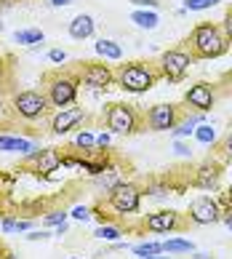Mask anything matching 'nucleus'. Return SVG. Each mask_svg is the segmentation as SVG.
<instances>
[{
  "label": "nucleus",
  "instance_id": "obj_1",
  "mask_svg": "<svg viewBox=\"0 0 232 259\" xmlns=\"http://www.w3.org/2000/svg\"><path fill=\"white\" fill-rule=\"evenodd\" d=\"M184 46L192 51L195 62L198 59H219V56H224L229 51V40H227L224 30H221V24H214V22H200L190 32Z\"/></svg>",
  "mask_w": 232,
  "mask_h": 259
},
{
  "label": "nucleus",
  "instance_id": "obj_2",
  "mask_svg": "<svg viewBox=\"0 0 232 259\" xmlns=\"http://www.w3.org/2000/svg\"><path fill=\"white\" fill-rule=\"evenodd\" d=\"M160 80V70L155 62H125L115 70V85L128 94H147Z\"/></svg>",
  "mask_w": 232,
  "mask_h": 259
},
{
  "label": "nucleus",
  "instance_id": "obj_3",
  "mask_svg": "<svg viewBox=\"0 0 232 259\" xmlns=\"http://www.w3.org/2000/svg\"><path fill=\"white\" fill-rule=\"evenodd\" d=\"M45 97L51 102L54 110H64V107H72L77 102V94H80V75L77 70H56V72H48L45 78Z\"/></svg>",
  "mask_w": 232,
  "mask_h": 259
},
{
  "label": "nucleus",
  "instance_id": "obj_4",
  "mask_svg": "<svg viewBox=\"0 0 232 259\" xmlns=\"http://www.w3.org/2000/svg\"><path fill=\"white\" fill-rule=\"evenodd\" d=\"M142 198H144V187L136 185V182H118L107 198H104V206H107L112 214H118L120 219L125 217H133V214H139V208H142Z\"/></svg>",
  "mask_w": 232,
  "mask_h": 259
},
{
  "label": "nucleus",
  "instance_id": "obj_5",
  "mask_svg": "<svg viewBox=\"0 0 232 259\" xmlns=\"http://www.w3.org/2000/svg\"><path fill=\"white\" fill-rule=\"evenodd\" d=\"M104 123H107L110 134H118V137H133V134L142 131V126H144V115L133 107V104L112 102L110 107L104 110Z\"/></svg>",
  "mask_w": 232,
  "mask_h": 259
},
{
  "label": "nucleus",
  "instance_id": "obj_6",
  "mask_svg": "<svg viewBox=\"0 0 232 259\" xmlns=\"http://www.w3.org/2000/svg\"><path fill=\"white\" fill-rule=\"evenodd\" d=\"M11 110L16 118H22L27 123H35V120H40L45 118L48 112H51V102H48L45 97V91H37V89H27V91H19L14 94V99H11Z\"/></svg>",
  "mask_w": 232,
  "mask_h": 259
},
{
  "label": "nucleus",
  "instance_id": "obj_7",
  "mask_svg": "<svg viewBox=\"0 0 232 259\" xmlns=\"http://www.w3.org/2000/svg\"><path fill=\"white\" fill-rule=\"evenodd\" d=\"M158 70H160V78H166L168 83H181L187 78L190 67L195 64V56L187 46H179V49H168L158 56Z\"/></svg>",
  "mask_w": 232,
  "mask_h": 259
},
{
  "label": "nucleus",
  "instance_id": "obj_8",
  "mask_svg": "<svg viewBox=\"0 0 232 259\" xmlns=\"http://www.w3.org/2000/svg\"><path fill=\"white\" fill-rule=\"evenodd\" d=\"M221 174H224V160L221 158H206L200 160L190 174V185L203 193H216L221 185Z\"/></svg>",
  "mask_w": 232,
  "mask_h": 259
},
{
  "label": "nucleus",
  "instance_id": "obj_9",
  "mask_svg": "<svg viewBox=\"0 0 232 259\" xmlns=\"http://www.w3.org/2000/svg\"><path fill=\"white\" fill-rule=\"evenodd\" d=\"M142 227L147 230V233H181V230L190 227V219L187 214H179V211L173 208H160V211H152L142 219Z\"/></svg>",
  "mask_w": 232,
  "mask_h": 259
},
{
  "label": "nucleus",
  "instance_id": "obj_10",
  "mask_svg": "<svg viewBox=\"0 0 232 259\" xmlns=\"http://www.w3.org/2000/svg\"><path fill=\"white\" fill-rule=\"evenodd\" d=\"M221 217H224V208H221L219 198L198 195V198H192V200H190V208H187V219H190V225L208 227V225L221 222Z\"/></svg>",
  "mask_w": 232,
  "mask_h": 259
},
{
  "label": "nucleus",
  "instance_id": "obj_11",
  "mask_svg": "<svg viewBox=\"0 0 232 259\" xmlns=\"http://www.w3.org/2000/svg\"><path fill=\"white\" fill-rule=\"evenodd\" d=\"M22 168H30L35 177L48 179L54 171L62 168V150L59 147H37L30 155H24Z\"/></svg>",
  "mask_w": 232,
  "mask_h": 259
},
{
  "label": "nucleus",
  "instance_id": "obj_12",
  "mask_svg": "<svg viewBox=\"0 0 232 259\" xmlns=\"http://www.w3.org/2000/svg\"><path fill=\"white\" fill-rule=\"evenodd\" d=\"M184 118V110L181 104H152V107L144 112V126L150 131H173L179 126V120Z\"/></svg>",
  "mask_w": 232,
  "mask_h": 259
},
{
  "label": "nucleus",
  "instance_id": "obj_13",
  "mask_svg": "<svg viewBox=\"0 0 232 259\" xmlns=\"http://www.w3.org/2000/svg\"><path fill=\"white\" fill-rule=\"evenodd\" d=\"M77 75H80V85L91 91H107L110 85H115V70L104 62H80Z\"/></svg>",
  "mask_w": 232,
  "mask_h": 259
},
{
  "label": "nucleus",
  "instance_id": "obj_14",
  "mask_svg": "<svg viewBox=\"0 0 232 259\" xmlns=\"http://www.w3.org/2000/svg\"><path fill=\"white\" fill-rule=\"evenodd\" d=\"M216 99H219V89H216V83H208V80H198L184 91V107L192 112L208 115L216 107Z\"/></svg>",
  "mask_w": 232,
  "mask_h": 259
},
{
  "label": "nucleus",
  "instance_id": "obj_15",
  "mask_svg": "<svg viewBox=\"0 0 232 259\" xmlns=\"http://www.w3.org/2000/svg\"><path fill=\"white\" fill-rule=\"evenodd\" d=\"M83 120H85V110L83 107H64V110L54 112L48 131H51L54 137H67V134H72V131L80 128Z\"/></svg>",
  "mask_w": 232,
  "mask_h": 259
},
{
  "label": "nucleus",
  "instance_id": "obj_16",
  "mask_svg": "<svg viewBox=\"0 0 232 259\" xmlns=\"http://www.w3.org/2000/svg\"><path fill=\"white\" fill-rule=\"evenodd\" d=\"M32 150H37V145L27 137L19 134H0V152H19V155H30Z\"/></svg>",
  "mask_w": 232,
  "mask_h": 259
},
{
  "label": "nucleus",
  "instance_id": "obj_17",
  "mask_svg": "<svg viewBox=\"0 0 232 259\" xmlns=\"http://www.w3.org/2000/svg\"><path fill=\"white\" fill-rule=\"evenodd\" d=\"M67 32H70L72 40H88L96 32V22L91 14H77L70 24H67Z\"/></svg>",
  "mask_w": 232,
  "mask_h": 259
},
{
  "label": "nucleus",
  "instance_id": "obj_18",
  "mask_svg": "<svg viewBox=\"0 0 232 259\" xmlns=\"http://www.w3.org/2000/svg\"><path fill=\"white\" fill-rule=\"evenodd\" d=\"M94 51H96V56H102L104 62H120L123 59V46L110 40V37H99V40L94 43Z\"/></svg>",
  "mask_w": 232,
  "mask_h": 259
},
{
  "label": "nucleus",
  "instance_id": "obj_19",
  "mask_svg": "<svg viewBox=\"0 0 232 259\" xmlns=\"http://www.w3.org/2000/svg\"><path fill=\"white\" fill-rule=\"evenodd\" d=\"M131 22L139 27V30H158L160 19L155 8H133L131 11Z\"/></svg>",
  "mask_w": 232,
  "mask_h": 259
},
{
  "label": "nucleus",
  "instance_id": "obj_20",
  "mask_svg": "<svg viewBox=\"0 0 232 259\" xmlns=\"http://www.w3.org/2000/svg\"><path fill=\"white\" fill-rule=\"evenodd\" d=\"M144 187V195L147 198H168V195H176V187L171 185L168 179H150Z\"/></svg>",
  "mask_w": 232,
  "mask_h": 259
},
{
  "label": "nucleus",
  "instance_id": "obj_21",
  "mask_svg": "<svg viewBox=\"0 0 232 259\" xmlns=\"http://www.w3.org/2000/svg\"><path fill=\"white\" fill-rule=\"evenodd\" d=\"M14 40L19 46H30V49H35V46L45 43V35H43V30H37V27H27V30H16L14 32Z\"/></svg>",
  "mask_w": 232,
  "mask_h": 259
},
{
  "label": "nucleus",
  "instance_id": "obj_22",
  "mask_svg": "<svg viewBox=\"0 0 232 259\" xmlns=\"http://www.w3.org/2000/svg\"><path fill=\"white\" fill-rule=\"evenodd\" d=\"M123 235H125V230L120 225H115V222H107V225H99L94 230V238H99V241H123Z\"/></svg>",
  "mask_w": 232,
  "mask_h": 259
},
{
  "label": "nucleus",
  "instance_id": "obj_23",
  "mask_svg": "<svg viewBox=\"0 0 232 259\" xmlns=\"http://www.w3.org/2000/svg\"><path fill=\"white\" fill-rule=\"evenodd\" d=\"M163 251L166 254H195V243L190 238H168V241H163Z\"/></svg>",
  "mask_w": 232,
  "mask_h": 259
},
{
  "label": "nucleus",
  "instance_id": "obj_24",
  "mask_svg": "<svg viewBox=\"0 0 232 259\" xmlns=\"http://www.w3.org/2000/svg\"><path fill=\"white\" fill-rule=\"evenodd\" d=\"M75 152H88V150H96V137L91 131H77L72 145H70Z\"/></svg>",
  "mask_w": 232,
  "mask_h": 259
},
{
  "label": "nucleus",
  "instance_id": "obj_25",
  "mask_svg": "<svg viewBox=\"0 0 232 259\" xmlns=\"http://www.w3.org/2000/svg\"><path fill=\"white\" fill-rule=\"evenodd\" d=\"M118 182H123L120 174H118V168H110V171H104L102 177H94V185L99 187V190H104V193H110V190L118 185Z\"/></svg>",
  "mask_w": 232,
  "mask_h": 259
},
{
  "label": "nucleus",
  "instance_id": "obj_26",
  "mask_svg": "<svg viewBox=\"0 0 232 259\" xmlns=\"http://www.w3.org/2000/svg\"><path fill=\"white\" fill-rule=\"evenodd\" d=\"M192 137H195V142H200V145H206V147H208V145H211V147L219 145V142H216V128H211L208 123H200Z\"/></svg>",
  "mask_w": 232,
  "mask_h": 259
},
{
  "label": "nucleus",
  "instance_id": "obj_27",
  "mask_svg": "<svg viewBox=\"0 0 232 259\" xmlns=\"http://www.w3.org/2000/svg\"><path fill=\"white\" fill-rule=\"evenodd\" d=\"M216 158H221L224 163H232V123H229V128L224 134V139L216 145Z\"/></svg>",
  "mask_w": 232,
  "mask_h": 259
},
{
  "label": "nucleus",
  "instance_id": "obj_28",
  "mask_svg": "<svg viewBox=\"0 0 232 259\" xmlns=\"http://www.w3.org/2000/svg\"><path fill=\"white\" fill-rule=\"evenodd\" d=\"M133 254H136V259L139 256H152V254H163V243H158V241H142V243H136L131 248Z\"/></svg>",
  "mask_w": 232,
  "mask_h": 259
},
{
  "label": "nucleus",
  "instance_id": "obj_29",
  "mask_svg": "<svg viewBox=\"0 0 232 259\" xmlns=\"http://www.w3.org/2000/svg\"><path fill=\"white\" fill-rule=\"evenodd\" d=\"M70 219V211H64V208H54V211H48V214H43V225L45 227H56V225H62Z\"/></svg>",
  "mask_w": 232,
  "mask_h": 259
},
{
  "label": "nucleus",
  "instance_id": "obj_30",
  "mask_svg": "<svg viewBox=\"0 0 232 259\" xmlns=\"http://www.w3.org/2000/svg\"><path fill=\"white\" fill-rule=\"evenodd\" d=\"M221 0H184V11H208Z\"/></svg>",
  "mask_w": 232,
  "mask_h": 259
},
{
  "label": "nucleus",
  "instance_id": "obj_31",
  "mask_svg": "<svg viewBox=\"0 0 232 259\" xmlns=\"http://www.w3.org/2000/svg\"><path fill=\"white\" fill-rule=\"evenodd\" d=\"M70 217L75 219V222H88L94 214H91V206H75V208L70 211Z\"/></svg>",
  "mask_w": 232,
  "mask_h": 259
},
{
  "label": "nucleus",
  "instance_id": "obj_32",
  "mask_svg": "<svg viewBox=\"0 0 232 259\" xmlns=\"http://www.w3.org/2000/svg\"><path fill=\"white\" fill-rule=\"evenodd\" d=\"M14 174H6V171H0V195H8L14 190Z\"/></svg>",
  "mask_w": 232,
  "mask_h": 259
},
{
  "label": "nucleus",
  "instance_id": "obj_33",
  "mask_svg": "<svg viewBox=\"0 0 232 259\" xmlns=\"http://www.w3.org/2000/svg\"><path fill=\"white\" fill-rule=\"evenodd\" d=\"M216 89H219V94H232V70H227L224 75H221Z\"/></svg>",
  "mask_w": 232,
  "mask_h": 259
},
{
  "label": "nucleus",
  "instance_id": "obj_34",
  "mask_svg": "<svg viewBox=\"0 0 232 259\" xmlns=\"http://www.w3.org/2000/svg\"><path fill=\"white\" fill-rule=\"evenodd\" d=\"M173 152H176L179 158H190V155H192L190 142H184V139H173Z\"/></svg>",
  "mask_w": 232,
  "mask_h": 259
},
{
  "label": "nucleus",
  "instance_id": "obj_35",
  "mask_svg": "<svg viewBox=\"0 0 232 259\" xmlns=\"http://www.w3.org/2000/svg\"><path fill=\"white\" fill-rule=\"evenodd\" d=\"M24 238L35 243V241H48V238H54V233H51V230H30Z\"/></svg>",
  "mask_w": 232,
  "mask_h": 259
},
{
  "label": "nucleus",
  "instance_id": "obj_36",
  "mask_svg": "<svg viewBox=\"0 0 232 259\" xmlns=\"http://www.w3.org/2000/svg\"><path fill=\"white\" fill-rule=\"evenodd\" d=\"M0 233H16V217L14 214H6L0 219Z\"/></svg>",
  "mask_w": 232,
  "mask_h": 259
},
{
  "label": "nucleus",
  "instance_id": "obj_37",
  "mask_svg": "<svg viewBox=\"0 0 232 259\" xmlns=\"http://www.w3.org/2000/svg\"><path fill=\"white\" fill-rule=\"evenodd\" d=\"M221 30H224L227 40H229V46H232V6L227 8V14H224V22H221Z\"/></svg>",
  "mask_w": 232,
  "mask_h": 259
},
{
  "label": "nucleus",
  "instance_id": "obj_38",
  "mask_svg": "<svg viewBox=\"0 0 232 259\" xmlns=\"http://www.w3.org/2000/svg\"><path fill=\"white\" fill-rule=\"evenodd\" d=\"M110 145H112V134L102 131L99 137H96V147H99V150H110Z\"/></svg>",
  "mask_w": 232,
  "mask_h": 259
},
{
  "label": "nucleus",
  "instance_id": "obj_39",
  "mask_svg": "<svg viewBox=\"0 0 232 259\" xmlns=\"http://www.w3.org/2000/svg\"><path fill=\"white\" fill-rule=\"evenodd\" d=\"M48 59H51L54 64H64L67 62V51L64 49H51L48 51Z\"/></svg>",
  "mask_w": 232,
  "mask_h": 259
},
{
  "label": "nucleus",
  "instance_id": "obj_40",
  "mask_svg": "<svg viewBox=\"0 0 232 259\" xmlns=\"http://www.w3.org/2000/svg\"><path fill=\"white\" fill-rule=\"evenodd\" d=\"M219 203H221V208H224V211H232V185L219 195Z\"/></svg>",
  "mask_w": 232,
  "mask_h": 259
},
{
  "label": "nucleus",
  "instance_id": "obj_41",
  "mask_svg": "<svg viewBox=\"0 0 232 259\" xmlns=\"http://www.w3.org/2000/svg\"><path fill=\"white\" fill-rule=\"evenodd\" d=\"M128 3L133 8H155V11L160 8V0H128Z\"/></svg>",
  "mask_w": 232,
  "mask_h": 259
},
{
  "label": "nucleus",
  "instance_id": "obj_42",
  "mask_svg": "<svg viewBox=\"0 0 232 259\" xmlns=\"http://www.w3.org/2000/svg\"><path fill=\"white\" fill-rule=\"evenodd\" d=\"M32 230V219H16V233H30Z\"/></svg>",
  "mask_w": 232,
  "mask_h": 259
},
{
  "label": "nucleus",
  "instance_id": "obj_43",
  "mask_svg": "<svg viewBox=\"0 0 232 259\" xmlns=\"http://www.w3.org/2000/svg\"><path fill=\"white\" fill-rule=\"evenodd\" d=\"M67 233H70V225H67V222H62V225H56V227H54V235H59V238L67 235Z\"/></svg>",
  "mask_w": 232,
  "mask_h": 259
},
{
  "label": "nucleus",
  "instance_id": "obj_44",
  "mask_svg": "<svg viewBox=\"0 0 232 259\" xmlns=\"http://www.w3.org/2000/svg\"><path fill=\"white\" fill-rule=\"evenodd\" d=\"M54 8H64V6H72V3H77V0H48Z\"/></svg>",
  "mask_w": 232,
  "mask_h": 259
},
{
  "label": "nucleus",
  "instance_id": "obj_45",
  "mask_svg": "<svg viewBox=\"0 0 232 259\" xmlns=\"http://www.w3.org/2000/svg\"><path fill=\"white\" fill-rule=\"evenodd\" d=\"M123 248H128V243H125V241H115L110 246V251H123Z\"/></svg>",
  "mask_w": 232,
  "mask_h": 259
},
{
  "label": "nucleus",
  "instance_id": "obj_46",
  "mask_svg": "<svg viewBox=\"0 0 232 259\" xmlns=\"http://www.w3.org/2000/svg\"><path fill=\"white\" fill-rule=\"evenodd\" d=\"M221 222H224L227 230H232V211H224V217H221Z\"/></svg>",
  "mask_w": 232,
  "mask_h": 259
},
{
  "label": "nucleus",
  "instance_id": "obj_47",
  "mask_svg": "<svg viewBox=\"0 0 232 259\" xmlns=\"http://www.w3.org/2000/svg\"><path fill=\"white\" fill-rule=\"evenodd\" d=\"M192 259H216L214 254H203V251H195L192 254Z\"/></svg>",
  "mask_w": 232,
  "mask_h": 259
},
{
  "label": "nucleus",
  "instance_id": "obj_48",
  "mask_svg": "<svg viewBox=\"0 0 232 259\" xmlns=\"http://www.w3.org/2000/svg\"><path fill=\"white\" fill-rule=\"evenodd\" d=\"M139 259H173V256H163V254H152V256H139Z\"/></svg>",
  "mask_w": 232,
  "mask_h": 259
},
{
  "label": "nucleus",
  "instance_id": "obj_49",
  "mask_svg": "<svg viewBox=\"0 0 232 259\" xmlns=\"http://www.w3.org/2000/svg\"><path fill=\"white\" fill-rule=\"evenodd\" d=\"M70 259H83V256H70Z\"/></svg>",
  "mask_w": 232,
  "mask_h": 259
},
{
  "label": "nucleus",
  "instance_id": "obj_50",
  "mask_svg": "<svg viewBox=\"0 0 232 259\" xmlns=\"http://www.w3.org/2000/svg\"><path fill=\"white\" fill-rule=\"evenodd\" d=\"M0 104H3V94H0Z\"/></svg>",
  "mask_w": 232,
  "mask_h": 259
}]
</instances>
